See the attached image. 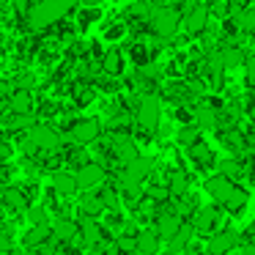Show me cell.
<instances>
[{"mask_svg": "<svg viewBox=\"0 0 255 255\" xmlns=\"http://www.w3.org/2000/svg\"><path fill=\"white\" fill-rule=\"evenodd\" d=\"M80 0H39L33 3L28 11V22L33 25L36 30H47L52 25H58L61 19H66L69 14L77 8Z\"/></svg>", "mask_w": 255, "mask_h": 255, "instance_id": "cell-1", "label": "cell"}, {"mask_svg": "<svg viewBox=\"0 0 255 255\" xmlns=\"http://www.w3.org/2000/svg\"><path fill=\"white\" fill-rule=\"evenodd\" d=\"M156 162L154 156H134L132 162H127V165L121 167V176H118V189H121V195H129V200H134L140 195V189H143L145 178L154 173Z\"/></svg>", "mask_w": 255, "mask_h": 255, "instance_id": "cell-2", "label": "cell"}, {"mask_svg": "<svg viewBox=\"0 0 255 255\" xmlns=\"http://www.w3.org/2000/svg\"><path fill=\"white\" fill-rule=\"evenodd\" d=\"M134 121L143 132H156L162 121V99L156 94H143L137 99V110H134Z\"/></svg>", "mask_w": 255, "mask_h": 255, "instance_id": "cell-3", "label": "cell"}, {"mask_svg": "<svg viewBox=\"0 0 255 255\" xmlns=\"http://www.w3.org/2000/svg\"><path fill=\"white\" fill-rule=\"evenodd\" d=\"M61 145V132L50 124H36V127L28 129V137H25L22 148L28 154H36V151H55Z\"/></svg>", "mask_w": 255, "mask_h": 255, "instance_id": "cell-4", "label": "cell"}, {"mask_svg": "<svg viewBox=\"0 0 255 255\" xmlns=\"http://www.w3.org/2000/svg\"><path fill=\"white\" fill-rule=\"evenodd\" d=\"M148 25H151L156 39H173V36L178 33V28H181V14L173 6H156L154 11H151Z\"/></svg>", "mask_w": 255, "mask_h": 255, "instance_id": "cell-5", "label": "cell"}, {"mask_svg": "<svg viewBox=\"0 0 255 255\" xmlns=\"http://www.w3.org/2000/svg\"><path fill=\"white\" fill-rule=\"evenodd\" d=\"M181 28L187 36H200L209 28V3H187V11L181 14Z\"/></svg>", "mask_w": 255, "mask_h": 255, "instance_id": "cell-6", "label": "cell"}, {"mask_svg": "<svg viewBox=\"0 0 255 255\" xmlns=\"http://www.w3.org/2000/svg\"><path fill=\"white\" fill-rule=\"evenodd\" d=\"M102 134V121L99 118H77L69 129V137H72L74 145H91L96 143Z\"/></svg>", "mask_w": 255, "mask_h": 255, "instance_id": "cell-7", "label": "cell"}, {"mask_svg": "<svg viewBox=\"0 0 255 255\" xmlns=\"http://www.w3.org/2000/svg\"><path fill=\"white\" fill-rule=\"evenodd\" d=\"M74 176H77L80 189H94V187H102V184H105L107 170H105V165H99V162H83Z\"/></svg>", "mask_w": 255, "mask_h": 255, "instance_id": "cell-8", "label": "cell"}, {"mask_svg": "<svg viewBox=\"0 0 255 255\" xmlns=\"http://www.w3.org/2000/svg\"><path fill=\"white\" fill-rule=\"evenodd\" d=\"M217 225H220V211H217V206H200V209H195V214H192L195 233L211 236L217 231Z\"/></svg>", "mask_w": 255, "mask_h": 255, "instance_id": "cell-9", "label": "cell"}, {"mask_svg": "<svg viewBox=\"0 0 255 255\" xmlns=\"http://www.w3.org/2000/svg\"><path fill=\"white\" fill-rule=\"evenodd\" d=\"M233 187H236V181L233 178H228V176H211V178H206V195H209L211 200H214L217 206H222L228 200V195L233 192Z\"/></svg>", "mask_w": 255, "mask_h": 255, "instance_id": "cell-10", "label": "cell"}, {"mask_svg": "<svg viewBox=\"0 0 255 255\" xmlns=\"http://www.w3.org/2000/svg\"><path fill=\"white\" fill-rule=\"evenodd\" d=\"M80 242L85 247H99V244H105V225L96 222V217H83V222H80Z\"/></svg>", "mask_w": 255, "mask_h": 255, "instance_id": "cell-11", "label": "cell"}, {"mask_svg": "<svg viewBox=\"0 0 255 255\" xmlns=\"http://www.w3.org/2000/svg\"><path fill=\"white\" fill-rule=\"evenodd\" d=\"M236 247V233L233 231H214L206 242V253L209 255H228Z\"/></svg>", "mask_w": 255, "mask_h": 255, "instance_id": "cell-12", "label": "cell"}, {"mask_svg": "<svg viewBox=\"0 0 255 255\" xmlns=\"http://www.w3.org/2000/svg\"><path fill=\"white\" fill-rule=\"evenodd\" d=\"M74 239H80V222L69 220V217L52 222V242L55 244H72Z\"/></svg>", "mask_w": 255, "mask_h": 255, "instance_id": "cell-13", "label": "cell"}, {"mask_svg": "<svg viewBox=\"0 0 255 255\" xmlns=\"http://www.w3.org/2000/svg\"><path fill=\"white\" fill-rule=\"evenodd\" d=\"M113 156H116L121 165H127V162L134 159V156H140L137 143H134L129 134H116V137H113Z\"/></svg>", "mask_w": 255, "mask_h": 255, "instance_id": "cell-14", "label": "cell"}, {"mask_svg": "<svg viewBox=\"0 0 255 255\" xmlns=\"http://www.w3.org/2000/svg\"><path fill=\"white\" fill-rule=\"evenodd\" d=\"M134 239H137V253L140 255H156L162 247V239H159V233H156V228H143V231L134 233Z\"/></svg>", "mask_w": 255, "mask_h": 255, "instance_id": "cell-15", "label": "cell"}, {"mask_svg": "<svg viewBox=\"0 0 255 255\" xmlns=\"http://www.w3.org/2000/svg\"><path fill=\"white\" fill-rule=\"evenodd\" d=\"M99 66H102V74H110V77L124 74V52L118 47H110L107 52L99 55Z\"/></svg>", "mask_w": 255, "mask_h": 255, "instance_id": "cell-16", "label": "cell"}, {"mask_svg": "<svg viewBox=\"0 0 255 255\" xmlns=\"http://www.w3.org/2000/svg\"><path fill=\"white\" fill-rule=\"evenodd\" d=\"M52 189H55L58 195H63V198H72V195L80 189L77 176L69 173V170H55L52 173Z\"/></svg>", "mask_w": 255, "mask_h": 255, "instance_id": "cell-17", "label": "cell"}, {"mask_svg": "<svg viewBox=\"0 0 255 255\" xmlns=\"http://www.w3.org/2000/svg\"><path fill=\"white\" fill-rule=\"evenodd\" d=\"M181 228H184L181 217L173 214V211H170V214H159V220H156V233H159L162 242H170V239L176 236Z\"/></svg>", "mask_w": 255, "mask_h": 255, "instance_id": "cell-18", "label": "cell"}, {"mask_svg": "<svg viewBox=\"0 0 255 255\" xmlns=\"http://www.w3.org/2000/svg\"><path fill=\"white\" fill-rule=\"evenodd\" d=\"M231 22L239 33H255V8H244L236 6L231 14Z\"/></svg>", "mask_w": 255, "mask_h": 255, "instance_id": "cell-19", "label": "cell"}, {"mask_svg": "<svg viewBox=\"0 0 255 255\" xmlns=\"http://www.w3.org/2000/svg\"><path fill=\"white\" fill-rule=\"evenodd\" d=\"M8 113H33V94L28 88H17L8 96Z\"/></svg>", "mask_w": 255, "mask_h": 255, "instance_id": "cell-20", "label": "cell"}, {"mask_svg": "<svg viewBox=\"0 0 255 255\" xmlns=\"http://www.w3.org/2000/svg\"><path fill=\"white\" fill-rule=\"evenodd\" d=\"M52 239V225L50 222H44V225H30V231L25 233V244L28 247H41V244H47Z\"/></svg>", "mask_w": 255, "mask_h": 255, "instance_id": "cell-21", "label": "cell"}, {"mask_svg": "<svg viewBox=\"0 0 255 255\" xmlns=\"http://www.w3.org/2000/svg\"><path fill=\"white\" fill-rule=\"evenodd\" d=\"M39 121H36L33 113H8V118H6V129H11V132H28Z\"/></svg>", "mask_w": 255, "mask_h": 255, "instance_id": "cell-22", "label": "cell"}, {"mask_svg": "<svg viewBox=\"0 0 255 255\" xmlns=\"http://www.w3.org/2000/svg\"><path fill=\"white\" fill-rule=\"evenodd\" d=\"M195 124L200 127V132H211L217 127V110L211 105H198L195 107Z\"/></svg>", "mask_w": 255, "mask_h": 255, "instance_id": "cell-23", "label": "cell"}, {"mask_svg": "<svg viewBox=\"0 0 255 255\" xmlns=\"http://www.w3.org/2000/svg\"><path fill=\"white\" fill-rule=\"evenodd\" d=\"M167 192L173 195V198H184V195L189 192V176L184 170H173L170 176H167Z\"/></svg>", "mask_w": 255, "mask_h": 255, "instance_id": "cell-24", "label": "cell"}, {"mask_svg": "<svg viewBox=\"0 0 255 255\" xmlns=\"http://www.w3.org/2000/svg\"><path fill=\"white\" fill-rule=\"evenodd\" d=\"M247 203H250L247 189H244V187H239V184H236V187H233V192L228 195V200L222 203V209H225V211H231V214H239V211H242Z\"/></svg>", "mask_w": 255, "mask_h": 255, "instance_id": "cell-25", "label": "cell"}, {"mask_svg": "<svg viewBox=\"0 0 255 255\" xmlns=\"http://www.w3.org/2000/svg\"><path fill=\"white\" fill-rule=\"evenodd\" d=\"M220 61L228 72V69L244 66V63H247V55H244V50H239V47H225V50H220Z\"/></svg>", "mask_w": 255, "mask_h": 255, "instance_id": "cell-26", "label": "cell"}, {"mask_svg": "<svg viewBox=\"0 0 255 255\" xmlns=\"http://www.w3.org/2000/svg\"><path fill=\"white\" fill-rule=\"evenodd\" d=\"M3 203L8 206V209H14V211H28L30 209V203H28V198H25V192L19 187H8L6 192H3Z\"/></svg>", "mask_w": 255, "mask_h": 255, "instance_id": "cell-27", "label": "cell"}, {"mask_svg": "<svg viewBox=\"0 0 255 255\" xmlns=\"http://www.w3.org/2000/svg\"><path fill=\"white\" fill-rule=\"evenodd\" d=\"M198 140H200V127H198V124H184V127L176 132V143L184 145V148L195 145Z\"/></svg>", "mask_w": 255, "mask_h": 255, "instance_id": "cell-28", "label": "cell"}, {"mask_svg": "<svg viewBox=\"0 0 255 255\" xmlns=\"http://www.w3.org/2000/svg\"><path fill=\"white\" fill-rule=\"evenodd\" d=\"M99 198H102V203H105V209H110V211H118L121 209V189L118 187H105L102 184V192H99Z\"/></svg>", "mask_w": 255, "mask_h": 255, "instance_id": "cell-29", "label": "cell"}, {"mask_svg": "<svg viewBox=\"0 0 255 255\" xmlns=\"http://www.w3.org/2000/svg\"><path fill=\"white\" fill-rule=\"evenodd\" d=\"M80 211H83V217H99L105 211V203H102L99 195H85L80 200Z\"/></svg>", "mask_w": 255, "mask_h": 255, "instance_id": "cell-30", "label": "cell"}, {"mask_svg": "<svg viewBox=\"0 0 255 255\" xmlns=\"http://www.w3.org/2000/svg\"><path fill=\"white\" fill-rule=\"evenodd\" d=\"M189 156H192L195 162H198V165H214V156H211V151H209V145H203L198 140V143L195 145H189Z\"/></svg>", "mask_w": 255, "mask_h": 255, "instance_id": "cell-31", "label": "cell"}, {"mask_svg": "<svg viewBox=\"0 0 255 255\" xmlns=\"http://www.w3.org/2000/svg\"><path fill=\"white\" fill-rule=\"evenodd\" d=\"M217 173H220V176H228V178H231V176L236 178L239 173H242V165H239L233 156H225V159L217 162Z\"/></svg>", "mask_w": 255, "mask_h": 255, "instance_id": "cell-32", "label": "cell"}, {"mask_svg": "<svg viewBox=\"0 0 255 255\" xmlns=\"http://www.w3.org/2000/svg\"><path fill=\"white\" fill-rule=\"evenodd\" d=\"M129 55H132V61H134V66H137V69L145 66V63H151V52H148V47H145V44H134Z\"/></svg>", "mask_w": 255, "mask_h": 255, "instance_id": "cell-33", "label": "cell"}, {"mask_svg": "<svg viewBox=\"0 0 255 255\" xmlns=\"http://www.w3.org/2000/svg\"><path fill=\"white\" fill-rule=\"evenodd\" d=\"M124 33H127V25H124V22H118V25H113V28L102 30V39H105V41H110V44H116L118 39H124Z\"/></svg>", "mask_w": 255, "mask_h": 255, "instance_id": "cell-34", "label": "cell"}, {"mask_svg": "<svg viewBox=\"0 0 255 255\" xmlns=\"http://www.w3.org/2000/svg\"><path fill=\"white\" fill-rule=\"evenodd\" d=\"M28 220H30V225H44V222H50V220H47V209H44V206H30V209H28Z\"/></svg>", "mask_w": 255, "mask_h": 255, "instance_id": "cell-35", "label": "cell"}, {"mask_svg": "<svg viewBox=\"0 0 255 255\" xmlns=\"http://www.w3.org/2000/svg\"><path fill=\"white\" fill-rule=\"evenodd\" d=\"M11 250H14V239H11V233L0 228V253H11Z\"/></svg>", "mask_w": 255, "mask_h": 255, "instance_id": "cell-36", "label": "cell"}, {"mask_svg": "<svg viewBox=\"0 0 255 255\" xmlns=\"http://www.w3.org/2000/svg\"><path fill=\"white\" fill-rule=\"evenodd\" d=\"M242 255H255V239H250V242L242 244Z\"/></svg>", "mask_w": 255, "mask_h": 255, "instance_id": "cell-37", "label": "cell"}, {"mask_svg": "<svg viewBox=\"0 0 255 255\" xmlns=\"http://www.w3.org/2000/svg\"><path fill=\"white\" fill-rule=\"evenodd\" d=\"M244 66H247V74H250V80H255V55H250Z\"/></svg>", "mask_w": 255, "mask_h": 255, "instance_id": "cell-38", "label": "cell"}, {"mask_svg": "<svg viewBox=\"0 0 255 255\" xmlns=\"http://www.w3.org/2000/svg\"><path fill=\"white\" fill-rule=\"evenodd\" d=\"M8 154H11V148H8V143H3V140H0V162L6 159Z\"/></svg>", "mask_w": 255, "mask_h": 255, "instance_id": "cell-39", "label": "cell"}, {"mask_svg": "<svg viewBox=\"0 0 255 255\" xmlns=\"http://www.w3.org/2000/svg\"><path fill=\"white\" fill-rule=\"evenodd\" d=\"M85 255H107V253H105V247L99 244V247H88V250H85Z\"/></svg>", "mask_w": 255, "mask_h": 255, "instance_id": "cell-40", "label": "cell"}, {"mask_svg": "<svg viewBox=\"0 0 255 255\" xmlns=\"http://www.w3.org/2000/svg\"><path fill=\"white\" fill-rule=\"evenodd\" d=\"M231 3H233V6H247L250 0H231Z\"/></svg>", "mask_w": 255, "mask_h": 255, "instance_id": "cell-41", "label": "cell"}, {"mask_svg": "<svg viewBox=\"0 0 255 255\" xmlns=\"http://www.w3.org/2000/svg\"><path fill=\"white\" fill-rule=\"evenodd\" d=\"M3 176H6V170H3V162H0V184H3Z\"/></svg>", "mask_w": 255, "mask_h": 255, "instance_id": "cell-42", "label": "cell"}, {"mask_svg": "<svg viewBox=\"0 0 255 255\" xmlns=\"http://www.w3.org/2000/svg\"><path fill=\"white\" fill-rule=\"evenodd\" d=\"M121 255H140L137 250H129V253H121Z\"/></svg>", "mask_w": 255, "mask_h": 255, "instance_id": "cell-43", "label": "cell"}, {"mask_svg": "<svg viewBox=\"0 0 255 255\" xmlns=\"http://www.w3.org/2000/svg\"><path fill=\"white\" fill-rule=\"evenodd\" d=\"M206 3H209V6H211V3H217V0H206Z\"/></svg>", "mask_w": 255, "mask_h": 255, "instance_id": "cell-44", "label": "cell"}, {"mask_svg": "<svg viewBox=\"0 0 255 255\" xmlns=\"http://www.w3.org/2000/svg\"><path fill=\"white\" fill-rule=\"evenodd\" d=\"M8 255H22V253H8Z\"/></svg>", "mask_w": 255, "mask_h": 255, "instance_id": "cell-45", "label": "cell"}, {"mask_svg": "<svg viewBox=\"0 0 255 255\" xmlns=\"http://www.w3.org/2000/svg\"><path fill=\"white\" fill-rule=\"evenodd\" d=\"M0 44H3V33H0Z\"/></svg>", "mask_w": 255, "mask_h": 255, "instance_id": "cell-46", "label": "cell"}, {"mask_svg": "<svg viewBox=\"0 0 255 255\" xmlns=\"http://www.w3.org/2000/svg\"><path fill=\"white\" fill-rule=\"evenodd\" d=\"M187 3H195V0H187Z\"/></svg>", "mask_w": 255, "mask_h": 255, "instance_id": "cell-47", "label": "cell"}]
</instances>
